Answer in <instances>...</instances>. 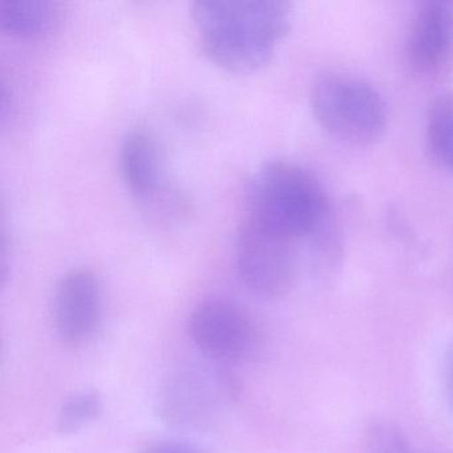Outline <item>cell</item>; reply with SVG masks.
<instances>
[{"instance_id": "obj_1", "label": "cell", "mask_w": 453, "mask_h": 453, "mask_svg": "<svg viewBox=\"0 0 453 453\" xmlns=\"http://www.w3.org/2000/svg\"><path fill=\"white\" fill-rule=\"evenodd\" d=\"M206 57L235 73L264 67L290 26L291 6L280 0H197L190 7Z\"/></svg>"}, {"instance_id": "obj_2", "label": "cell", "mask_w": 453, "mask_h": 453, "mask_svg": "<svg viewBox=\"0 0 453 453\" xmlns=\"http://www.w3.org/2000/svg\"><path fill=\"white\" fill-rule=\"evenodd\" d=\"M327 213V198L317 177L294 161L272 160L254 173L246 217L294 241L311 234Z\"/></svg>"}, {"instance_id": "obj_3", "label": "cell", "mask_w": 453, "mask_h": 453, "mask_svg": "<svg viewBox=\"0 0 453 453\" xmlns=\"http://www.w3.org/2000/svg\"><path fill=\"white\" fill-rule=\"evenodd\" d=\"M311 107L320 126L343 142L372 144L386 132L387 110L380 94L357 76H318L311 87Z\"/></svg>"}, {"instance_id": "obj_4", "label": "cell", "mask_w": 453, "mask_h": 453, "mask_svg": "<svg viewBox=\"0 0 453 453\" xmlns=\"http://www.w3.org/2000/svg\"><path fill=\"white\" fill-rule=\"evenodd\" d=\"M219 365H187L172 372L156 399L161 420L187 431L211 428L240 389L232 373Z\"/></svg>"}, {"instance_id": "obj_5", "label": "cell", "mask_w": 453, "mask_h": 453, "mask_svg": "<svg viewBox=\"0 0 453 453\" xmlns=\"http://www.w3.org/2000/svg\"><path fill=\"white\" fill-rule=\"evenodd\" d=\"M188 328L196 347L217 365L249 362L261 351L262 333L256 320L226 299L198 303Z\"/></svg>"}, {"instance_id": "obj_6", "label": "cell", "mask_w": 453, "mask_h": 453, "mask_svg": "<svg viewBox=\"0 0 453 453\" xmlns=\"http://www.w3.org/2000/svg\"><path fill=\"white\" fill-rule=\"evenodd\" d=\"M293 242L245 217L235 240V262L242 282L265 298L288 293L296 274Z\"/></svg>"}, {"instance_id": "obj_7", "label": "cell", "mask_w": 453, "mask_h": 453, "mask_svg": "<svg viewBox=\"0 0 453 453\" xmlns=\"http://www.w3.org/2000/svg\"><path fill=\"white\" fill-rule=\"evenodd\" d=\"M103 291L92 270L76 267L63 275L54 296V325L65 344L88 341L102 322Z\"/></svg>"}, {"instance_id": "obj_8", "label": "cell", "mask_w": 453, "mask_h": 453, "mask_svg": "<svg viewBox=\"0 0 453 453\" xmlns=\"http://www.w3.org/2000/svg\"><path fill=\"white\" fill-rule=\"evenodd\" d=\"M453 55V9L441 2L424 4L413 20L408 57L416 70L434 73Z\"/></svg>"}, {"instance_id": "obj_9", "label": "cell", "mask_w": 453, "mask_h": 453, "mask_svg": "<svg viewBox=\"0 0 453 453\" xmlns=\"http://www.w3.org/2000/svg\"><path fill=\"white\" fill-rule=\"evenodd\" d=\"M120 172L128 189L145 197L160 187L164 155L157 139L145 129L129 132L121 144Z\"/></svg>"}, {"instance_id": "obj_10", "label": "cell", "mask_w": 453, "mask_h": 453, "mask_svg": "<svg viewBox=\"0 0 453 453\" xmlns=\"http://www.w3.org/2000/svg\"><path fill=\"white\" fill-rule=\"evenodd\" d=\"M59 18V4L50 0H4L0 4V25L20 36L49 34Z\"/></svg>"}, {"instance_id": "obj_11", "label": "cell", "mask_w": 453, "mask_h": 453, "mask_svg": "<svg viewBox=\"0 0 453 453\" xmlns=\"http://www.w3.org/2000/svg\"><path fill=\"white\" fill-rule=\"evenodd\" d=\"M429 147L440 163L453 169V94H442L432 103L426 119Z\"/></svg>"}, {"instance_id": "obj_12", "label": "cell", "mask_w": 453, "mask_h": 453, "mask_svg": "<svg viewBox=\"0 0 453 453\" xmlns=\"http://www.w3.org/2000/svg\"><path fill=\"white\" fill-rule=\"evenodd\" d=\"M104 404L97 391H83L73 395L63 404L58 416V432L62 436L78 434L84 426L102 416Z\"/></svg>"}, {"instance_id": "obj_13", "label": "cell", "mask_w": 453, "mask_h": 453, "mask_svg": "<svg viewBox=\"0 0 453 453\" xmlns=\"http://www.w3.org/2000/svg\"><path fill=\"white\" fill-rule=\"evenodd\" d=\"M368 453H413L405 434L394 424L376 421L365 431Z\"/></svg>"}, {"instance_id": "obj_14", "label": "cell", "mask_w": 453, "mask_h": 453, "mask_svg": "<svg viewBox=\"0 0 453 453\" xmlns=\"http://www.w3.org/2000/svg\"><path fill=\"white\" fill-rule=\"evenodd\" d=\"M142 453H205L196 445L188 442L174 441V440H164V441L153 442L148 445Z\"/></svg>"}, {"instance_id": "obj_15", "label": "cell", "mask_w": 453, "mask_h": 453, "mask_svg": "<svg viewBox=\"0 0 453 453\" xmlns=\"http://www.w3.org/2000/svg\"><path fill=\"white\" fill-rule=\"evenodd\" d=\"M445 379H447L448 397L453 410V343L450 344L445 357Z\"/></svg>"}]
</instances>
